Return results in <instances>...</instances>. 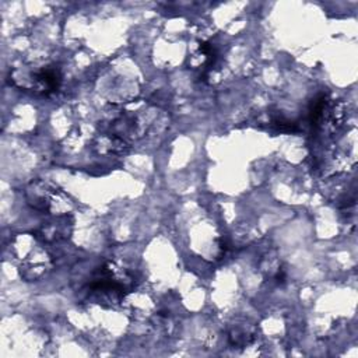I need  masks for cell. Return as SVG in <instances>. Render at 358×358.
I'll use <instances>...</instances> for the list:
<instances>
[{
  "instance_id": "1",
  "label": "cell",
  "mask_w": 358,
  "mask_h": 358,
  "mask_svg": "<svg viewBox=\"0 0 358 358\" xmlns=\"http://www.w3.org/2000/svg\"><path fill=\"white\" fill-rule=\"evenodd\" d=\"M15 85L25 91H32L34 94L49 95L56 92L62 83L60 71L56 67H42L28 76V78H11Z\"/></svg>"
}]
</instances>
